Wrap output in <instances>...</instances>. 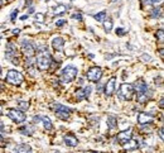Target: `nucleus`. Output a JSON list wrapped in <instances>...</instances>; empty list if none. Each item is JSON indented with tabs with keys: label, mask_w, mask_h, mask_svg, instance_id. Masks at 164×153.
Returning <instances> with one entry per match:
<instances>
[{
	"label": "nucleus",
	"mask_w": 164,
	"mask_h": 153,
	"mask_svg": "<svg viewBox=\"0 0 164 153\" xmlns=\"http://www.w3.org/2000/svg\"><path fill=\"white\" fill-rule=\"evenodd\" d=\"M163 2V0H150V4H153V5H158V4H160Z\"/></svg>",
	"instance_id": "35"
},
{
	"label": "nucleus",
	"mask_w": 164,
	"mask_h": 153,
	"mask_svg": "<svg viewBox=\"0 0 164 153\" xmlns=\"http://www.w3.org/2000/svg\"><path fill=\"white\" fill-rule=\"evenodd\" d=\"M42 123H43V127L47 129V130H52L53 129V124L51 122V119H49L48 116H42Z\"/></svg>",
	"instance_id": "21"
},
{
	"label": "nucleus",
	"mask_w": 164,
	"mask_h": 153,
	"mask_svg": "<svg viewBox=\"0 0 164 153\" xmlns=\"http://www.w3.org/2000/svg\"><path fill=\"white\" fill-rule=\"evenodd\" d=\"M14 152H15V153H33L32 152V147L29 144H25V143L17 145L15 149H14Z\"/></svg>",
	"instance_id": "17"
},
{
	"label": "nucleus",
	"mask_w": 164,
	"mask_h": 153,
	"mask_svg": "<svg viewBox=\"0 0 164 153\" xmlns=\"http://www.w3.org/2000/svg\"><path fill=\"white\" fill-rule=\"evenodd\" d=\"M19 130H20V133L24 134V135H32L33 132H34V129L31 127V125H28V124H27V125H23V127L20 128Z\"/></svg>",
	"instance_id": "23"
},
{
	"label": "nucleus",
	"mask_w": 164,
	"mask_h": 153,
	"mask_svg": "<svg viewBox=\"0 0 164 153\" xmlns=\"http://www.w3.org/2000/svg\"><path fill=\"white\" fill-rule=\"evenodd\" d=\"M77 75H78V68L72 66V65H68V66H66L65 68L62 70L61 81L63 83H69V82L75 81V79L77 77Z\"/></svg>",
	"instance_id": "2"
},
{
	"label": "nucleus",
	"mask_w": 164,
	"mask_h": 153,
	"mask_svg": "<svg viewBox=\"0 0 164 153\" xmlns=\"http://www.w3.org/2000/svg\"><path fill=\"white\" fill-rule=\"evenodd\" d=\"M4 3H5V0H0V8L4 5Z\"/></svg>",
	"instance_id": "42"
},
{
	"label": "nucleus",
	"mask_w": 164,
	"mask_h": 153,
	"mask_svg": "<svg viewBox=\"0 0 164 153\" xmlns=\"http://www.w3.org/2000/svg\"><path fill=\"white\" fill-rule=\"evenodd\" d=\"M20 44H22V52L24 53V56L27 58H32L35 54V47L32 44L31 41L23 39L22 42H20Z\"/></svg>",
	"instance_id": "9"
},
{
	"label": "nucleus",
	"mask_w": 164,
	"mask_h": 153,
	"mask_svg": "<svg viewBox=\"0 0 164 153\" xmlns=\"http://www.w3.org/2000/svg\"><path fill=\"white\" fill-rule=\"evenodd\" d=\"M112 28H114V22H112V19L108 18V19H105L104 20V29L106 33H109L112 31Z\"/></svg>",
	"instance_id": "20"
},
{
	"label": "nucleus",
	"mask_w": 164,
	"mask_h": 153,
	"mask_svg": "<svg viewBox=\"0 0 164 153\" xmlns=\"http://www.w3.org/2000/svg\"><path fill=\"white\" fill-rule=\"evenodd\" d=\"M134 87L131 83H123L119 89V97L121 100H130L134 95Z\"/></svg>",
	"instance_id": "6"
},
{
	"label": "nucleus",
	"mask_w": 164,
	"mask_h": 153,
	"mask_svg": "<svg viewBox=\"0 0 164 153\" xmlns=\"http://www.w3.org/2000/svg\"><path fill=\"white\" fill-rule=\"evenodd\" d=\"M108 127L110 128V129H115L116 127H117V120H116V118L115 116H112V115H109L108 116Z\"/></svg>",
	"instance_id": "22"
},
{
	"label": "nucleus",
	"mask_w": 164,
	"mask_h": 153,
	"mask_svg": "<svg viewBox=\"0 0 164 153\" xmlns=\"http://www.w3.org/2000/svg\"><path fill=\"white\" fill-rule=\"evenodd\" d=\"M5 57L11 61V63L18 65L19 63V57H18V48L15 46V43L9 42L5 47Z\"/></svg>",
	"instance_id": "4"
},
{
	"label": "nucleus",
	"mask_w": 164,
	"mask_h": 153,
	"mask_svg": "<svg viewBox=\"0 0 164 153\" xmlns=\"http://www.w3.org/2000/svg\"><path fill=\"white\" fill-rule=\"evenodd\" d=\"M19 33H20V29H18V28L13 29V34H19Z\"/></svg>",
	"instance_id": "39"
},
{
	"label": "nucleus",
	"mask_w": 164,
	"mask_h": 153,
	"mask_svg": "<svg viewBox=\"0 0 164 153\" xmlns=\"http://www.w3.org/2000/svg\"><path fill=\"white\" fill-rule=\"evenodd\" d=\"M28 17H29V15H28V14H24V15L20 17V20H25V19H28Z\"/></svg>",
	"instance_id": "38"
},
{
	"label": "nucleus",
	"mask_w": 164,
	"mask_h": 153,
	"mask_svg": "<svg viewBox=\"0 0 164 153\" xmlns=\"http://www.w3.org/2000/svg\"><path fill=\"white\" fill-rule=\"evenodd\" d=\"M86 77L87 80H90L91 82H98L102 77V70L101 67H97V66H94L91 67L87 73H86Z\"/></svg>",
	"instance_id": "8"
},
{
	"label": "nucleus",
	"mask_w": 164,
	"mask_h": 153,
	"mask_svg": "<svg viewBox=\"0 0 164 153\" xmlns=\"http://www.w3.org/2000/svg\"><path fill=\"white\" fill-rule=\"evenodd\" d=\"M6 143H5V141H4V138H3V135L0 134V147H4Z\"/></svg>",
	"instance_id": "34"
},
{
	"label": "nucleus",
	"mask_w": 164,
	"mask_h": 153,
	"mask_svg": "<svg viewBox=\"0 0 164 153\" xmlns=\"http://www.w3.org/2000/svg\"><path fill=\"white\" fill-rule=\"evenodd\" d=\"M40 120H42V116H34L33 118V123H35V124L40 123Z\"/></svg>",
	"instance_id": "33"
},
{
	"label": "nucleus",
	"mask_w": 164,
	"mask_h": 153,
	"mask_svg": "<svg viewBox=\"0 0 164 153\" xmlns=\"http://www.w3.org/2000/svg\"><path fill=\"white\" fill-rule=\"evenodd\" d=\"M6 115H8L9 119H11L17 124H22L27 119V115L24 114V111H22L20 109H8L6 110Z\"/></svg>",
	"instance_id": "5"
},
{
	"label": "nucleus",
	"mask_w": 164,
	"mask_h": 153,
	"mask_svg": "<svg viewBox=\"0 0 164 153\" xmlns=\"http://www.w3.org/2000/svg\"><path fill=\"white\" fill-rule=\"evenodd\" d=\"M56 153H61V152H56Z\"/></svg>",
	"instance_id": "46"
},
{
	"label": "nucleus",
	"mask_w": 164,
	"mask_h": 153,
	"mask_svg": "<svg viewBox=\"0 0 164 153\" xmlns=\"http://www.w3.org/2000/svg\"><path fill=\"white\" fill-rule=\"evenodd\" d=\"M5 81L11 83V85H14V86H19L23 83L24 76L19 71H17V70H9L8 73H6V76H5Z\"/></svg>",
	"instance_id": "3"
},
{
	"label": "nucleus",
	"mask_w": 164,
	"mask_h": 153,
	"mask_svg": "<svg viewBox=\"0 0 164 153\" xmlns=\"http://www.w3.org/2000/svg\"><path fill=\"white\" fill-rule=\"evenodd\" d=\"M106 15H108V13H106L105 10H101L100 13L95 14V19L97 20V22H104V20L106 19Z\"/></svg>",
	"instance_id": "24"
},
{
	"label": "nucleus",
	"mask_w": 164,
	"mask_h": 153,
	"mask_svg": "<svg viewBox=\"0 0 164 153\" xmlns=\"http://www.w3.org/2000/svg\"><path fill=\"white\" fill-rule=\"evenodd\" d=\"M18 108L20 110H28L29 109V103L24 101V100H20V101H18Z\"/></svg>",
	"instance_id": "25"
},
{
	"label": "nucleus",
	"mask_w": 164,
	"mask_h": 153,
	"mask_svg": "<svg viewBox=\"0 0 164 153\" xmlns=\"http://www.w3.org/2000/svg\"><path fill=\"white\" fill-rule=\"evenodd\" d=\"M52 62H53V57H52V54L48 52V50L38 51L35 65H37L39 71H47V70H49Z\"/></svg>",
	"instance_id": "1"
},
{
	"label": "nucleus",
	"mask_w": 164,
	"mask_h": 153,
	"mask_svg": "<svg viewBox=\"0 0 164 153\" xmlns=\"http://www.w3.org/2000/svg\"><path fill=\"white\" fill-rule=\"evenodd\" d=\"M156 37H158L159 42H163V41H164V32H163V29H159L158 32H156Z\"/></svg>",
	"instance_id": "32"
},
{
	"label": "nucleus",
	"mask_w": 164,
	"mask_h": 153,
	"mask_svg": "<svg viewBox=\"0 0 164 153\" xmlns=\"http://www.w3.org/2000/svg\"><path fill=\"white\" fill-rule=\"evenodd\" d=\"M17 17H18V9H14L13 11H11V14H10V22H15V19H17Z\"/></svg>",
	"instance_id": "28"
},
{
	"label": "nucleus",
	"mask_w": 164,
	"mask_h": 153,
	"mask_svg": "<svg viewBox=\"0 0 164 153\" xmlns=\"http://www.w3.org/2000/svg\"><path fill=\"white\" fill-rule=\"evenodd\" d=\"M159 106H160V109H163V106H164V104H163V99H160V103H159Z\"/></svg>",
	"instance_id": "41"
},
{
	"label": "nucleus",
	"mask_w": 164,
	"mask_h": 153,
	"mask_svg": "<svg viewBox=\"0 0 164 153\" xmlns=\"http://www.w3.org/2000/svg\"><path fill=\"white\" fill-rule=\"evenodd\" d=\"M71 19H75V20H78V22H81V20H82V14H80V13H75V14H72V15H71Z\"/></svg>",
	"instance_id": "30"
},
{
	"label": "nucleus",
	"mask_w": 164,
	"mask_h": 153,
	"mask_svg": "<svg viewBox=\"0 0 164 153\" xmlns=\"http://www.w3.org/2000/svg\"><path fill=\"white\" fill-rule=\"evenodd\" d=\"M35 20H38V22H40V23H43L44 22V14L37 13V14H35Z\"/></svg>",
	"instance_id": "29"
},
{
	"label": "nucleus",
	"mask_w": 164,
	"mask_h": 153,
	"mask_svg": "<svg viewBox=\"0 0 164 153\" xmlns=\"http://www.w3.org/2000/svg\"><path fill=\"white\" fill-rule=\"evenodd\" d=\"M91 91H92V87L91 86H85L83 89H80V90H77V93H76V97H77V100H83V99H87V97L91 95Z\"/></svg>",
	"instance_id": "12"
},
{
	"label": "nucleus",
	"mask_w": 164,
	"mask_h": 153,
	"mask_svg": "<svg viewBox=\"0 0 164 153\" xmlns=\"http://www.w3.org/2000/svg\"><path fill=\"white\" fill-rule=\"evenodd\" d=\"M71 2H73V0H71Z\"/></svg>",
	"instance_id": "47"
},
{
	"label": "nucleus",
	"mask_w": 164,
	"mask_h": 153,
	"mask_svg": "<svg viewBox=\"0 0 164 153\" xmlns=\"http://www.w3.org/2000/svg\"><path fill=\"white\" fill-rule=\"evenodd\" d=\"M66 10H67V5H65V4H58L56 6V8L53 9V14L54 15H61V14H63V13H66Z\"/></svg>",
	"instance_id": "19"
},
{
	"label": "nucleus",
	"mask_w": 164,
	"mask_h": 153,
	"mask_svg": "<svg viewBox=\"0 0 164 153\" xmlns=\"http://www.w3.org/2000/svg\"><path fill=\"white\" fill-rule=\"evenodd\" d=\"M159 17H162V9L160 8H154L152 10V18L156 19V18H159Z\"/></svg>",
	"instance_id": "26"
},
{
	"label": "nucleus",
	"mask_w": 164,
	"mask_h": 153,
	"mask_svg": "<svg viewBox=\"0 0 164 153\" xmlns=\"http://www.w3.org/2000/svg\"><path fill=\"white\" fill-rule=\"evenodd\" d=\"M0 75H2V66H0Z\"/></svg>",
	"instance_id": "44"
},
{
	"label": "nucleus",
	"mask_w": 164,
	"mask_h": 153,
	"mask_svg": "<svg viewBox=\"0 0 164 153\" xmlns=\"http://www.w3.org/2000/svg\"><path fill=\"white\" fill-rule=\"evenodd\" d=\"M33 13H34V6H29V9H28V15L33 14Z\"/></svg>",
	"instance_id": "36"
},
{
	"label": "nucleus",
	"mask_w": 164,
	"mask_h": 153,
	"mask_svg": "<svg viewBox=\"0 0 164 153\" xmlns=\"http://www.w3.org/2000/svg\"><path fill=\"white\" fill-rule=\"evenodd\" d=\"M115 33H116V36H119V37H123V36H125V34H126L127 32L124 29V28H116Z\"/></svg>",
	"instance_id": "27"
},
{
	"label": "nucleus",
	"mask_w": 164,
	"mask_h": 153,
	"mask_svg": "<svg viewBox=\"0 0 164 153\" xmlns=\"http://www.w3.org/2000/svg\"><path fill=\"white\" fill-rule=\"evenodd\" d=\"M154 120V116L152 114H149V113H140L138 115V123L140 125H148V124H152Z\"/></svg>",
	"instance_id": "11"
},
{
	"label": "nucleus",
	"mask_w": 164,
	"mask_h": 153,
	"mask_svg": "<svg viewBox=\"0 0 164 153\" xmlns=\"http://www.w3.org/2000/svg\"><path fill=\"white\" fill-rule=\"evenodd\" d=\"M133 87H134V91H137L138 93V95L139 94H143V93H145L146 90L149 89L148 87V83L145 82V81H143V80H139V81H137L133 85Z\"/></svg>",
	"instance_id": "14"
},
{
	"label": "nucleus",
	"mask_w": 164,
	"mask_h": 153,
	"mask_svg": "<svg viewBox=\"0 0 164 153\" xmlns=\"http://www.w3.org/2000/svg\"><path fill=\"white\" fill-rule=\"evenodd\" d=\"M53 109H54V113H56L57 118H59L62 120H67L71 115V110L67 106L62 105V104H54Z\"/></svg>",
	"instance_id": "7"
},
{
	"label": "nucleus",
	"mask_w": 164,
	"mask_h": 153,
	"mask_svg": "<svg viewBox=\"0 0 164 153\" xmlns=\"http://www.w3.org/2000/svg\"><path fill=\"white\" fill-rule=\"evenodd\" d=\"M66 23H67V20H66V19H58V20H56V23H54V24H56V27H59V28H61V27L65 25Z\"/></svg>",
	"instance_id": "31"
},
{
	"label": "nucleus",
	"mask_w": 164,
	"mask_h": 153,
	"mask_svg": "<svg viewBox=\"0 0 164 153\" xmlns=\"http://www.w3.org/2000/svg\"><path fill=\"white\" fill-rule=\"evenodd\" d=\"M8 2H13V0H8Z\"/></svg>",
	"instance_id": "45"
},
{
	"label": "nucleus",
	"mask_w": 164,
	"mask_h": 153,
	"mask_svg": "<svg viewBox=\"0 0 164 153\" xmlns=\"http://www.w3.org/2000/svg\"><path fill=\"white\" fill-rule=\"evenodd\" d=\"M115 83H116V79L115 77H111L108 83L105 85V95L110 97L114 95V93H115Z\"/></svg>",
	"instance_id": "13"
},
{
	"label": "nucleus",
	"mask_w": 164,
	"mask_h": 153,
	"mask_svg": "<svg viewBox=\"0 0 164 153\" xmlns=\"http://www.w3.org/2000/svg\"><path fill=\"white\" fill-rule=\"evenodd\" d=\"M138 147H139L138 141H131V139H129L126 143H124V148L126 151H134V149H137Z\"/></svg>",
	"instance_id": "18"
},
{
	"label": "nucleus",
	"mask_w": 164,
	"mask_h": 153,
	"mask_svg": "<svg viewBox=\"0 0 164 153\" xmlns=\"http://www.w3.org/2000/svg\"><path fill=\"white\" fill-rule=\"evenodd\" d=\"M159 137H160L162 141L164 139V135H163V128H160V129H159Z\"/></svg>",
	"instance_id": "37"
},
{
	"label": "nucleus",
	"mask_w": 164,
	"mask_h": 153,
	"mask_svg": "<svg viewBox=\"0 0 164 153\" xmlns=\"http://www.w3.org/2000/svg\"><path fill=\"white\" fill-rule=\"evenodd\" d=\"M3 130H4V124L0 122V132H3Z\"/></svg>",
	"instance_id": "40"
},
{
	"label": "nucleus",
	"mask_w": 164,
	"mask_h": 153,
	"mask_svg": "<svg viewBox=\"0 0 164 153\" xmlns=\"http://www.w3.org/2000/svg\"><path fill=\"white\" fill-rule=\"evenodd\" d=\"M131 137H133V130L126 129V130H123V132H120V133H117L116 141H117V143L124 144V143H126L127 141H129V139H131Z\"/></svg>",
	"instance_id": "10"
},
{
	"label": "nucleus",
	"mask_w": 164,
	"mask_h": 153,
	"mask_svg": "<svg viewBox=\"0 0 164 153\" xmlns=\"http://www.w3.org/2000/svg\"><path fill=\"white\" fill-rule=\"evenodd\" d=\"M65 143L68 147H77L78 139L73 134H67V135H65Z\"/></svg>",
	"instance_id": "16"
},
{
	"label": "nucleus",
	"mask_w": 164,
	"mask_h": 153,
	"mask_svg": "<svg viewBox=\"0 0 164 153\" xmlns=\"http://www.w3.org/2000/svg\"><path fill=\"white\" fill-rule=\"evenodd\" d=\"M52 47H53L54 51L62 52L63 51V47H65V39L61 38V37H54L52 39Z\"/></svg>",
	"instance_id": "15"
},
{
	"label": "nucleus",
	"mask_w": 164,
	"mask_h": 153,
	"mask_svg": "<svg viewBox=\"0 0 164 153\" xmlns=\"http://www.w3.org/2000/svg\"><path fill=\"white\" fill-rule=\"evenodd\" d=\"M3 114V108H2V105H0V115Z\"/></svg>",
	"instance_id": "43"
}]
</instances>
